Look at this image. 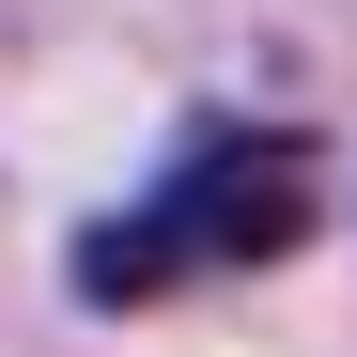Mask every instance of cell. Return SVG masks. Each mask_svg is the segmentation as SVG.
I'll return each instance as SVG.
<instances>
[{"label":"cell","mask_w":357,"mask_h":357,"mask_svg":"<svg viewBox=\"0 0 357 357\" xmlns=\"http://www.w3.org/2000/svg\"><path fill=\"white\" fill-rule=\"evenodd\" d=\"M295 233H311V140L218 125V140L171 155L109 233H78V295L109 311V295H171V280H202V264H280Z\"/></svg>","instance_id":"cell-1"}]
</instances>
